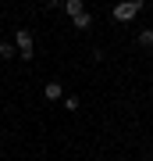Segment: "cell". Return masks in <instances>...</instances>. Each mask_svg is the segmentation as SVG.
<instances>
[{
	"instance_id": "cell-8",
	"label": "cell",
	"mask_w": 153,
	"mask_h": 161,
	"mask_svg": "<svg viewBox=\"0 0 153 161\" xmlns=\"http://www.w3.org/2000/svg\"><path fill=\"white\" fill-rule=\"evenodd\" d=\"M64 108H68V111H79V97H64Z\"/></svg>"
},
{
	"instance_id": "cell-1",
	"label": "cell",
	"mask_w": 153,
	"mask_h": 161,
	"mask_svg": "<svg viewBox=\"0 0 153 161\" xmlns=\"http://www.w3.org/2000/svg\"><path fill=\"white\" fill-rule=\"evenodd\" d=\"M139 11H142V0H121V4H114V18L118 22H135Z\"/></svg>"
},
{
	"instance_id": "cell-3",
	"label": "cell",
	"mask_w": 153,
	"mask_h": 161,
	"mask_svg": "<svg viewBox=\"0 0 153 161\" xmlns=\"http://www.w3.org/2000/svg\"><path fill=\"white\" fill-rule=\"evenodd\" d=\"M71 25H75V29H79V32H89V29H93V14H89V11L75 14V18H71Z\"/></svg>"
},
{
	"instance_id": "cell-9",
	"label": "cell",
	"mask_w": 153,
	"mask_h": 161,
	"mask_svg": "<svg viewBox=\"0 0 153 161\" xmlns=\"http://www.w3.org/2000/svg\"><path fill=\"white\" fill-rule=\"evenodd\" d=\"M43 4H46V7H57V4H64V0H43Z\"/></svg>"
},
{
	"instance_id": "cell-6",
	"label": "cell",
	"mask_w": 153,
	"mask_h": 161,
	"mask_svg": "<svg viewBox=\"0 0 153 161\" xmlns=\"http://www.w3.org/2000/svg\"><path fill=\"white\" fill-rule=\"evenodd\" d=\"M11 58H18L14 43H0V61H11Z\"/></svg>"
},
{
	"instance_id": "cell-4",
	"label": "cell",
	"mask_w": 153,
	"mask_h": 161,
	"mask_svg": "<svg viewBox=\"0 0 153 161\" xmlns=\"http://www.w3.org/2000/svg\"><path fill=\"white\" fill-rule=\"evenodd\" d=\"M43 97H46V100H61V97H64V86H61L57 79L46 82V86H43Z\"/></svg>"
},
{
	"instance_id": "cell-5",
	"label": "cell",
	"mask_w": 153,
	"mask_h": 161,
	"mask_svg": "<svg viewBox=\"0 0 153 161\" xmlns=\"http://www.w3.org/2000/svg\"><path fill=\"white\" fill-rule=\"evenodd\" d=\"M64 11H68L71 18H75V14H82V11H85V0H64Z\"/></svg>"
},
{
	"instance_id": "cell-7",
	"label": "cell",
	"mask_w": 153,
	"mask_h": 161,
	"mask_svg": "<svg viewBox=\"0 0 153 161\" xmlns=\"http://www.w3.org/2000/svg\"><path fill=\"white\" fill-rule=\"evenodd\" d=\"M139 47H146V50L153 47V29H142V32H139Z\"/></svg>"
},
{
	"instance_id": "cell-2",
	"label": "cell",
	"mask_w": 153,
	"mask_h": 161,
	"mask_svg": "<svg viewBox=\"0 0 153 161\" xmlns=\"http://www.w3.org/2000/svg\"><path fill=\"white\" fill-rule=\"evenodd\" d=\"M14 50H18L22 61H32V32H28V29H18L14 32Z\"/></svg>"
}]
</instances>
